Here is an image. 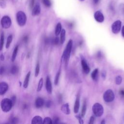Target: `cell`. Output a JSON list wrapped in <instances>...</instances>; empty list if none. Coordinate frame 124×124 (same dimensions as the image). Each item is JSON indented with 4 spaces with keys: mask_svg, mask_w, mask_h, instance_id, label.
Here are the masks:
<instances>
[{
    "mask_svg": "<svg viewBox=\"0 0 124 124\" xmlns=\"http://www.w3.org/2000/svg\"><path fill=\"white\" fill-rule=\"evenodd\" d=\"M72 46H73V41L72 39H70L66 45L65 49L63 51V55L62 56V58L65 61V66H67L69 60Z\"/></svg>",
    "mask_w": 124,
    "mask_h": 124,
    "instance_id": "cell-1",
    "label": "cell"
},
{
    "mask_svg": "<svg viewBox=\"0 0 124 124\" xmlns=\"http://www.w3.org/2000/svg\"><path fill=\"white\" fill-rule=\"evenodd\" d=\"M13 105L11 99L8 98H4L2 100L1 102V108L3 111L7 112L9 111L12 108Z\"/></svg>",
    "mask_w": 124,
    "mask_h": 124,
    "instance_id": "cell-2",
    "label": "cell"
},
{
    "mask_svg": "<svg viewBox=\"0 0 124 124\" xmlns=\"http://www.w3.org/2000/svg\"><path fill=\"white\" fill-rule=\"evenodd\" d=\"M93 111L96 117L101 116L104 112V108L101 104L98 103H95L92 107Z\"/></svg>",
    "mask_w": 124,
    "mask_h": 124,
    "instance_id": "cell-3",
    "label": "cell"
},
{
    "mask_svg": "<svg viewBox=\"0 0 124 124\" xmlns=\"http://www.w3.org/2000/svg\"><path fill=\"white\" fill-rule=\"evenodd\" d=\"M16 20L20 26H23L25 25L27 21V17L25 14L22 11H19L16 13Z\"/></svg>",
    "mask_w": 124,
    "mask_h": 124,
    "instance_id": "cell-4",
    "label": "cell"
},
{
    "mask_svg": "<svg viewBox=\"0 0 124 124\" xmlns=\"http://www.w3.org/2000/svg\"><path fill=\"white\" fill-rule=\"evenodd\" d=\"M114 98L115 95L114 93L110 89L107 90L103 94V99L106 102H112L114 99Z\"/></svg>",
    "mask_w": 124,
    "mask_h": 124,
    "instance_id": "cell-5",
    "label": "cell"
},
{
    "mask_svg": "<svg viewBox=\"0 0 124 124\" xmlns=\"http://www.w3.org/2000/svg\"><path fill=\"white\" fill-rule=\"evenodd\" d=\"M11 24V20L10 18L7 16H4L1 19V25L2 28L4 29H8L10 28Z\"/></svg>",
    "mask_w": 124,
    "mask_h": 124,
    "instance_id": "cell-6",
    "label": "cell"
},
{
    "mask_svg": "<svg viewBox=\"0 0 124 124\" xmlns=\"http://www.w3.org/2000/svg\"><path fill=\"white\" fill-rule=\"evenodd\" d=\"M122 22L120 20H118L115 21L111 25V31L114 34H117L119 32L121 29Z\"/></svg>",
    "mask_w": 124,
    "mask_h": 124,
    "instance_id": "cell-7",
    "label": "cell"
},
{
    "mask_svg": "<svg viewBox=\"0 0 124 124\" xmlns=\"http://www.w3.org/2000/svg\"><path fill=\"white\" fill-rule=\"evenodd\" d=\"M94 18L97 22L99 23H102L104 20V15L100 11H97L94 13Z\"/></svg>",
    "mask_w": 124,
    "mask_h": 124,
    "instance_id": "cell-8",
    "label": "cell"
},
{
    "mask_svg": "<svg viewBox=\"0 0 124 124\" xmlns=\"http://www.w3.org/2000/svg\"><path fill=\"white\" fill-rule=\"evenodd\" d=\"M46 90L48 93L51 94L52 93V84L50 80V79L49 76L46 77Z\"/></svg>",
    "mask_w": 124,
    "mask_h": 124,
    "instance_id": "cell-9",
    "label": "cell"
},
{
    "mask_svg": "<svg viewBox=\"0 0 124 124\" xmlns=\"http://www.w3.org/2000/svg\"><path fill=\"white\" fill-rule=\"evenodd\" d=\"M8 89V85L4 82L0 83V95H3Z\"/></svg>",
    "mask_w": 124,
    "mask_h": 124,
    "instance_id": "cell-10",
    "label": "cell"
},
{
    "mask_svg": "<svg viewBox=\"0 0 124 124\" xmlns=\"http://www.w3.org/2000/svg\"><path fill=\"white\" fill-rule=\"evenodd\" d=\"M81 63L82 68V69H83V71H84V72L86 74H88L90 71V69L88 64L87 63L86 61L84 59H81Z\"/></svg>",
    "mask_w": 124,
    "mask_h": 124,
    "instance_id": "cell-11",
    "label": "cell"
},
{
    "mask_svg": "<svg viewBox=\"0 0 124 124\" xmlns=\"http://www.w3.org/2000/svg\"><path fill=\"white\" fill-rule=\"evenodd\" d=\"M79 101H80V96H79V94L78 93L75 102V105L74 107V111L75 113H77L78 112L79 106H80Z\"/></svg>",
    "mask_w": 124,
    "mask_h": 124,
    "instance_id": "cell-12",
    "label": "cell"
},
{
    "mask_svg": "<svg viewBox=\"0 0 124 124\" xmlns=\"http://www.w3.org/2000/svg\"><path fill=\"white\" fill-rule=\"evenodd\" d=\"M61 109L62 111L65 114L68 115L70 113V110L69 108V106L68 103H65L62 105L61 107Z\"/></svg>",
    "mask_w": 124,
    "mask_h": 124,
    "instance_id": "cell-13",
    "label": "cell"
},
{
    "mask_svg": "<svg viewBox=\"0 0 124 124\" xmlns=\"http://www.w3.org/2000/svg\"><path fill=\"white\" fill-rule=\"evenodd\" d=\"M44 104V100L41 97L37 98L35 102V106L37 108H41Z\"/></svg>",
    "mask_w": 124,
    "mask_h": 124,
    "instance_id": "cell-14",
    "label": "cell"
},
{
    "mask_svg": "<svg viewBox=\"0 0 124 124\" xmlns=\"http://www.w3.org/2000/svg\"><path fill=\"white\" fill-rule=\"evenodd\" d=\"M43 123V119L40 116H34L31 121L32 124H40Z\"/></svg>",
    "mask_w": 124,
    "mask_h": 124,
    "instance_id": "cell-15",
    "label": "cell"
},
{
    "mask_svg": "<svg viewBox=\"0 0 124 124\" xmlns=\"http://www.w3.org/2000/svg\"><path fill=\"white\" fill-rule=\"evenodd\" d=\"M41 12V8L39 5H36L33 8L32 11V15L33 16H37L39 15Z\"/></svg>",
    "mask_w": 124,
    "mask_h": 124,
    "instance_id": "cell-16",
    "label": "cell"
},
{
    "mask_svg": "<svg viewBox=\"0 0 124 124\" xmlns=\"http://www.w3.org/2000/svg\"><path fill=\"white\" fill-rule=\"evenodd\" d=\"M30 75H31V72H29L25 78L24 83H23V87L24 88H27L28 86L29 83V80H30Z\"/></svg>",
    "mask_w": 124,
    "mask_h": 124,
    "instance_id": "cell-17",
    "label": "cell"
},
{
    "mask_svg": "<svg viewBox=\"0 0 124 124\" xmlns=\"http://www.w3.org/2000/svg\"><path fill=\"white\" fill-rule=\"evenodd\" d=\"M61 36H60V42L61 44H63L65 40V34L66 31L64 29H62L61 32Z\"/></svg>",
    "mask_w": 124,
    "mask_h": 124,
    "instance_id": "cell-18",
    "label": "cell"
},
{
    "mask_svg": "<svg viewBox=\"0 0 124 124\" xmlns=\"http://www.w3.org/2000/svg\"><path fill=\"white\" fill-rule=\"evenodd\" d=\"M62 31V25L61 23H58L55 28V33L56 35H58L60 34Z\"/></svg>",
    "mask_w": 124,
    "mask_h": 124,
    "instance_id": "cell-19",
    "label": "cell"
},
{
    "mask_svg": "<svg viewBox=\"0 0 124 124\" xmlns=\"http://www.w3.org/2000/svg\"><path fill=\"white\" fill-rule=\"evenodd\" d=\"M86 109H87V104H86V100H85L83 104V106H82V109H81V115H80V116L82 117H83L85 116L86 112Z\"/></svg>",
    "mask_w": 124,
    "mask_h": 124,
    "instance_id": "cell-20",
    "label": "cell"
},
{
    "mask_svg": "<svg viewBox=\"0 0 124 124\" xmlns=\"http://www.w3.org/2000/svg\"><path fill=\"white\" fill-rule=\"evenodd\" d=\"M98 69L97 68L95 69L92 72L91 74V77L92 79L94 80H96L98 77Z\"/></svg>",
    "mask_w": 124,
    "mask_h": 124,
    "instance_id": "cell-21",
    "label": "cell"
},
{
    "mask_svg": "<svg viewBox=\"0 0 124 124\" xmlns=\"http://www.w3.org/2000/svg\"><path fill=\"white\" fill-rule=\"evenodd\" d=\"M18 46L17 45L15 47V48L14 50L12 56L11 60H12V62H14L15 60H16V55H17V52H18Z\"/></svg>",
    "mask_w": 124,
    "mask_h": 124,
    "instance_id": "cell-22",
    "label": "cell"
},
{
    "mask_svg": "<svg viewBox=\"0 0 124 124\" xmlns=\"http://www.w3.org/2000/svg\"><path fill=\"white\" fill-rule=\"evenodd\" d=\"M4 33L2 32L0 36V51L3 48V45H4Z\"/></svg>",
    "mask_w": 124,
    "mask_h": 124,
    "instance_id": "cell-23",
    "label": "cell"
},
{
    "mask_svg": "<svg viewBox=\"0 0 124 124\" xmlns=\"http://www.w3.org/2000/svg\"><path fill=\"white\" fill-rule=\"evenodd\" d=\"M12 39H13V36L12 35L10 34L9 35V36L7 38V42H6V48H8L9 47L10 44L12 41Z\"/></svg>",
    "mask_w": 124,
    "mask_h": 124,
    "instance_id": "cell-24",
    "label": "cell"
},
{
    "mask_svg": "<svg viewBox=\"0 0 124 124\" xmlns=\"http://www.w3.org/2000/svg\"><path fill=\"white\" fill-rule=\"evenodd\" d=\"M60 74H61V69H59V70L58 71V72H57V73L56 75L55 78V79H54V84L55 85H57L59 82V78H60Z\"/></svg>",
    "mask_w": 124,
    "mask_h": 124,
    "instance_id": "cell-25",
    "label": "cell"
},
{
    "mask_svg": "<svg viewBox=\"0 0 124 124\" xmlns=\"http://www.w3.org/2000/svg\"><path fill=\"white\" fill-rule=\"evenodd\" d=\"M43 78H40V79L39 80V81L38 82V86H37V92H39L41 90V89L43 87Z\"/></svg>",
    "mask_w": 124,
    "mask_h": 124,
    "instance_id": "cell-26",
    "label": "cell"
},
{
    "mask_svg": "<svg viewBox=\"0 0 124 124\" xmlns=\"http://www.w3.org/2000/svg\"><path fill=\"white\" fill-rule=\"evenodd\" d=\"M18 71V68L16 65H14L12 67L11 69V73L13 75L16 74Z\"/></svg>",
    "mask_w": 124,
    "mask_h": 124,
    "instance_id": "cell-27",
    "label": "cell"
},
{
    "mask_svg": "<svg viewBox=\"0 0 124 124\" xmlns=\"http://www.w3.org/2000/svg\"><path fill=\"white\" fill-rule=\"evenodd\" d=\"M44 124H52V121L49 117H46L43 121Z\"/></svg>",
    "mask_w": 124,
    "mask_h": 124,
    "instance_id": "cell-28",
    "label": "cell"
},
{
    "mask_svg": "<svg viewBox=\"0 0 124 124\" xmlns=\"http://www.w3.org/2000/svg\"><path fill=\"white\" fill-rule=\"evenodd\" d=\"M40 71V64L38 62L36 64V67H35V77H37L39 75Z\"/></svg>",
    "mask_w": 124,
    "mask_h": 124,
    "instance_id": "cell-29",
    "label": "cell"
},
{
    "mask_svg": "<svg viewBox=\"0 0 124 124\" xmlns=\"http://www.w3.org/2000/svg\"><path fill=\"white\" fill-rule=\"evenodd\" d=\"M42 2L43 4L47 7H49L51 5L50 0H42Z\"/></svg>",
    "mask_w": 124,
    "mask_h": 124,
    "instance_id": "cell-30",
    "label": "cell"
},
{
    "mask_svg": "<svg viewBox=\"0 0 124 124\" xmlns=\"http://www.w3.org/2000/svg\"><path fill=\"white\" fill-rule=\"evenodd\" d=\"M122 81V78L121 76H118L116 77V78H115V82L116 84L117 85H120Z\"/></svg>",
    "mask_w": 124,
    "mask_h": 124,
    "instance_id": "cell-31",
    "label": "cell"
},
{
    "mask_svg": "<svg viewBox=\"0 0 124 124\" xmlns=\"http://www.w3.org/2000/svg\"><path fill=\"white\" fill-rule=\"evenodd\" d=\"M60 42V40L59 39V37H58L55 38L53 40V43L55 45H58Z\"/></svg>",
    "mask_w": 124,
    "mask_h": 124,
    "instance_id": "cell-32",
    "label": "cell"
},
{
    "mask_svg": "<svg viewBox=\"0 0 124 124\" xmlns=\"http://www.w3.org/2000/svg\"><path fill=\"white\" fill-rule=\"evenodd\" d=\"M76 117L78 120V121H79V123L81 124H83V121L82 119V117L80 115H76Z\"/></svg>",
    "mask_w": 124,
    "mask_h": 124,
    "instance_id": "cell-33",
    "label": "cell"
},
{
    "mask_svg": "<svg viewBox=\"0 0 124 124\" xmlns=\"http://www.w3.org/2000/svg\"><path fill=\"white\" fill-rule=\"evenodd\" d=\"M18 119L16 117H14L11 120V123L12 124H16L18 123Z\"/></svg>",
    "mask_w": 124,
    "mask_h": 124,
    "instance_id": "cell-34",
    "label": "cell"
},
{
    "mask_svg": "<svg viewBox=\"0 0 124 124\" xmlns=\"http://www.w3.org/2000/svg\"><path fill=\"white\" fill-rule=\"evenodd\" d=\"M11 100L12 101V105L13 106H14L16 103V96H13L12 97L11 99Z\"/></svg>",
    "mask_w": 124,
    "mask_h": 124,
    "instance_id": "cell-35",
    "label": "cell"
},
{
    "mask_svg": "<svg viewBox=\"0 0 124 124\" xmlns=\"http://www.w3.org/2000/svg\"><path fill=\"white\" fill-rule=\"evenodd\" d=\"M94 118L93 116H91L90 120H89V124H93L94 123Z\"/></svg>",
    "mask_w": 124,
    "mask_h": 124,
    "instance_id": "cell-36",
    "label": "cell"
},
{
    "mask_svg": "<svg viewBox=\"0 0 124 124\" xmlns=\"http://www.w3.org/2000/svg\"><path fill=\"white\" fill-rule=\"evenodd\" d=\"M34 2H35V0H31L30 1V6L31 8H32L34 5Z\"/></svg>",
    "mask_w": 124,
    "mask_h": 124,
    "instance_id": "cell-37",
    "label": "cell"
},
{
    "mask_svg": "<svg viewBox=\"0 0 124 124\" xmlns=\"http://www.w3.org/2000/svg\"><path fill=\"white\" fill-rule=\"evenodd\" d=\"M4 72V67L1 66L0 68V75H2Z\"/></svg>",
    "mask_w": 124,
    "mask_h": 124,
    "instance_id": "cell-38",
    "label": "cell"
},
{
    "mask_svg": "<svg viewBox=\"0 0 124 124\" xmlns=\"http://www.w3.org/2000/svg\"><path fill=\"white\" fill-rule=\"evenodd\" d=\"M51 106V102L50 101H47L46 103V106L47 108H49Z\"/></svg>",
    "mask_w": 124,
    "mask_h": 124,
    "instance_id": "cell-39",
    "label": "cell"
},
{
    "mask_svg": "<svg viewBox=\"0 0 124 124\" xmlns=\"http://www.w3.org/2000/svg\"><path fill=\"white\" fill-rule=\"evenodd\" d=\"M28 36H25V37L23 38V41H24V42H26V43L28 41Z\"/></svg>",
    "mask_w": 124,
    "mask_h": 124,
    "instance_id": "cell-40",
    "label": "cell"
},
{
    "mask_svg": "<svg viewBox=\"0 0 124 124\" xmlns=\"http://www.w3.org/2000/svg\"><path fill=\"white\" fill-rule=\"evenodd\" d=\"M122 35L123 37H124V25L122 27Z\"/></svg>",
    "mask_w": 124,
    "mask_h": 124,
    "instance_id": "cell-41",
    "label": "cell"
},
{
    "mask_svg": "<svg viewBox=\"0 0 124 124\" xmlns=\"http://www.w3.org/2000/svg\"><path fill=\"white\" fill-rule=\"evenodd\" d=\"M0 59L1 61H3L4 60V55L2 54H1V55L0 56Z\"/></svg>",
    "mask_w": 124,
    "mask_h": 124,
    "instance_id": "cell-42",
    "label": "cell"
},
{
    "mask_svg": "<svg viewBox=\"0 0 124 124\" xmlns=\"http://www.w3.org/2000/svg\"><path fill=\"white\" fill-rule=\"evenodd\" d=\"M93 2H94V3L96 4V3H98V2L99 1V0H93Z\"/></svg>",
    "mask_w": 124,
    "mask_h": 124,
    "instance_id": "cell-43",
    "label": "cell"
},
{
    "mask_svg": "<svg viewBox=\"0 0 124 124\" xmlns=\"http://www.w3.org/2000/svg\"><path fill=\"white\" fill-rule=\"evenodd\" d=\"M105 123V120H103L102 121L101 124H104Z\"/></svg>",
    "mask_w": 124,
    "mask_h": 124,
    "instance_id": "cell-44",
    "label": "cell"
},
{
    "mask_svg": "<svg viewBox=\"0 0 124 124\" xmlns=\"http://www.w3.org/2000/svg\"><path fill=\"white\" fill-rule=\"evenodd\" d=\"M80 0V1H84V0Z\"/></svg>",
    "mask_w": 124,
    "mask_h": 124,
    "instance_id": "cell-45",
    "label": "cell"
}]
</instances>
